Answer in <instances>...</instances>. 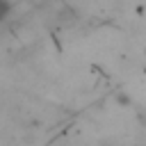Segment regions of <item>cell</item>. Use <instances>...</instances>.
Segmentation results:
<instances>
[{
	"mask_svg": "<svg viewBox=\"0 0 146 146\" xmlns=\"http://www.w3.org/2000/svg\"><path fill=\"white\" fill-rule=\"evenodd\" d=\"M11 14V2L9 0H0V23Z\"/></svg>",
	"mask_w": 146,
	"mask_h": 146,
	"instance_id": "cell-1",
	"label": "cell"
}]
</instances>
